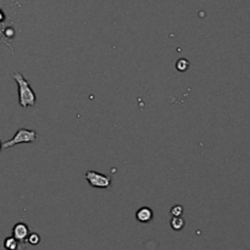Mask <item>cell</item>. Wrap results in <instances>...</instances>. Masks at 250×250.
<instances>
[{"instance_id": "8992f818", "label": "cell", "mask_w": 250, "mask_h": 250, "mask_svg": "<svg viewBox=\"0 0 250 250\" xmlns=\"http://www.w3.org/2000/svg\"><path fill=\"white\" fill-rule=\"evenodd\" d=\"M4 247L6 250H19L20 242L17 239H15L14 237H9V238L5 239Z\"/></svg>"}, {"instance_id": "5b68a950", "label": "cell", "mask_w": 250, "mask_h": 250, "mask_svg": "<svg viewBox=\"0 0 250 250\" xmlns=\"http://www.w3.org/2000/svg\"><path fill=\"white\" fill-rule=\"evenodd\" d=\"M136 217L139 222H142V224H148V222H150L151 220H153L154 212L150 208L143 207L137 211Z\"/></svg>"}, {"instance_id": "ba28073f", "label": "cell", "mask_w": 250, "mask_h": 250, "mask_svg": "<svg viewBox=\"0 0 250 250\" xmlns=\"http://www.w3.org/2000/svg\"><path fill=\"white\" fill-rule=\"evenodd\" d=\"M188 67H189V61H188L187 59L182 58L176 62V68H177L180 72H185V71L188 70Z\"/></svg>"}, {"instance_id": "3957f363", "label": "cell", "mask_w": 250, "mask_h": 250, "mask_svg": "<svg viewBox=\"0 0 250 250\" xmlns=\"http://www.w3.org/2000/svg\"><path fill=\"white\" fill-rule=\"evenodd\" d=\"M84 178L92 187L100 188V189L107 188L111 185V177L110 176L103 175V173L97 172V171H88V172L84 173Z\"/></svg>"}, {"instance_id": "30bf717a", "label": "cell", "mask_w": 250, "mask_h": 250, "mask_svg": "<svg viewBox=\"0 0 250 250\" xmlns=\"http://www.w3.org/2000/svg\"><path fill=\"white\" fill-rule=\"evenodd\" d=\"M182 214H183V208L181 207V205H176V207H173L172 209H171V215H172L173 217L182 216Z\"/></svg>"}, {"instance_id": "52a82bcc", "label": "cell", "mask_w": 250, "mask_h": 250, "mask_svg": "<svg viewBox=\"0 0 250 250\" xmlns=\"http://www.w3.org/2000/svg\"><path fill=\"white\" fill-rule=\"evenodd\" d=\"M171 227H172V229H175V231H181V229L185 227V220L181 216L172 217V219H171Z\"/></svg>"}, {"instance_id": "6da1fadb", "label": "cell", "mask_w": 250, "mask_h": 250, "mask_svg": "<svg viewBox=\"0 0 250 250\" xmlns=\"http://www.w3.org/2000/svg\"><path fill=\"white\" fill-rule=\"evenodd\" d=\"M12 78L16 81V84L19 85V103L22 107H29L36 105L37 97L36 93L29 85L28 81L23 77L20 72L12 73Z\"/></svg>"}, {"instance_id": "8fae6325", "label": "cell", "mask_w": 250, "mask_h": 250, "mask_svg": "<svg viewBox=\"0 0 250 250\" xmlns=\"http://www.w3.org/2000/svg\"><path fill=\"white\" fill-rule=\"evenodd\" d=\"M0 149H1V142H0Z\"/></svg>"}, {"instance_id": "277c9868", "label": "cell", "mask_w": 250, "mask_h": 250, "mask_svg": "<svg viewBox=\"0 0 250 250\" xmlns=\"http://www.w3.org/2000/svg\"><path fill=\"white\" fill-rule=\"evenodd\" d=\"M28 234L29 229L26 224H23V222H19V224L15 225L14 229H12V237H14L15 239H17L19 242H22V243L26 242Z\"/></svg>"}, {"instance_id": "7a4b0ae2", "label": "cell", "mask_w": 250, "mask_h": 250, "mask_svg": "<svg viewBox=\"0 0 250 250\" xmlns=\"http://www.w3.org/2000/svg\"><path fill=\"white\" fill-rule=\"evenodd\" d=\"M36 141H37L36 131H31V129H26V128H20L10 141L5 142V143L1 144V148L4 149L12 148V146H15L16 144L33 143V142Z\"/></svg>"}, {"instance_id": "9c48e42d", "label": "cell", "mask_w": 250, "mask_h": 250, "mask_svg": "<svg viewBox=\"0 0 250 250\" xmlns=\"http://www.w3.org/2000/svg\"><path fill=\"white\" fill-rule=\"evenodd\" d=\"M27 242L31 246H38L39 242H41V236L38 233H29L28 237H27Z\"/></svg>"}]
</instances>
